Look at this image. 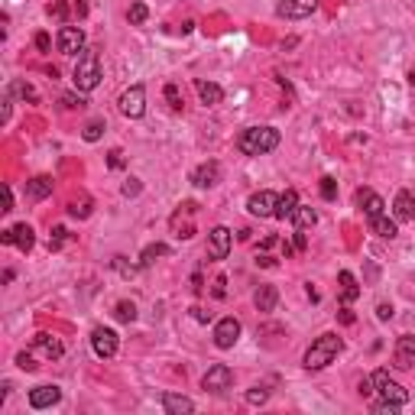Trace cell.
Wrapping results in <instances>:
<instances>
[{"instance_id":"6da1fadb","label":"cell","mask_w":415,"mask_h":415,"mask_svg":"<svg viewBox=\"0 0 415 415\" xmlns=\"http://www.w3.org/2000/svg\"><path fill=\"white\" fill-rule=\"evenodd\" d=\"M279 146V130L276 127H247L237 137V149L244 156H267Z\"/></svg>"},{"instance_id":"7a4b0ae2","label":"cell","mask_w":415,"mask_h":415,"mask_svg":"<svg viewBox=\"0 0 415 415\" xmlns=\"http://www.w3.org/2000/svg\"><path fill=\"white\" fill-rule=\"evenodd\" d=\"M344 351V341L338 334H321L318 341H311V347L305 351L302 363H305V370H325L328 363H334V357Z\"/></svg>"},{"instance_id":"3957f363","label":"cell","mask_w":415,"mask_h":415,"mask_svg":"<svg viewBox=\"0 0 415 415\" xmlns=\"http://www.w3.org/2000/svg\"><path fill=\"white\" fill-rule=\"evenodd\" d=\"M101 78H104V72H101V55H97L95 49H85V52L78 55L75 72H72L75 88H78V91H95V88L101 85Z\"/></svg>"},{"instance_id":"277c9868","label":"cell","mask_w":415,"mask_h":415,"mask_svg":"<svg viewBox=\"0 0 415 415\" xmlns=\"http://www.w3.org/2000/svg\"><path fill=\"white\" fill-rule=\"evenodd\" d=\"M49 17L59 20L62 26H75L78 20L88 17V0H52L49 3Z\"/></svg>"},{"instance_id":"5b68a950","label":"cell","mask_w":415,"mask_h":415,"mask_svg":"<svg viewBox=\"0 0 415 415\" xmlns=\"http://www.w3.org/2000/svg\"><path fill=\"white\" fill-rule=\"evenodd\" d=\"M373 386H376V393L383 396L386 403H396V405H405V403H409V389H403V386L396 383V380H389V373H386V370H376V373H373Z\"/></svg>"},{"instance_id":"8992f818","label":"cell","mask_w":415,"mask_h":415,"mask_svg":"<svg viewBox=\"0 0 415 415\" xmlns=\"http://www.w3.org/2000/svg\"><path fill=\"white\" fill-rule=\"evenodd\" d=\"M117 104H120V114H124V117H130V120L143 117V110H146V88L143 85L127 88V91L120 95Z\"/></svg>"},{"instance_id":"52a82bcc","label":"cell","mask_w":415,"mask_h":415,"mask_svg":"<svg viewBox=\"0 0 415 415\" xmlns=\"http://www.w3.org/2000/svg\"><path fill=\"white\" fill-rule=\"evenodd\" d=\"M202 386L208 393H227V389L234 386V370H231L227 363H214L211 370L202 376Z\"/></svg>"},{"instance_id":"ba28073f","label":"cell","mask_w":415,"mask_h":415,"mask_svg":"<svg viewBox=\"0 0 415 415\" xmlns=\"http://www.w3.org/2000/svg\"><path fill=\"white\" fill-rule=\"evenodd\" d=\"M91 347H95V354L101 357V360H110V357L117 354V347H120L117 331H110V328H95V331H91Z\"/></svg>"},{"instance_id":"9c48e42d","label":"cell","mask_w":415,"mask_h":415,"mask_svg":"<svg viewBox=\"0 0 415 415\" xmlns=\"http://www.w3.org/2000/svg\"><path fill=\"white\" fill-rule=\"evenodd\" d=\"M240 341V321L231 315V318H221L214 325V344L221 347V351H231L234 344Z\"/></svg>"},{"instance_id":"30bf717a","label":"cell","mask_w":415,"mask_h":415,"mask_svg":"<svg viewBox=\"0 0 415 415\" xmlns=\"http://www.w3.org/2000/svg\"><path fill=\"white\" fill-rule=\"evenodd\" d=\"M0 240H3L7 247H20L23 253H30L32 244H36V234H32L30 224L23 221V224H17V227H10V231H3V234H0Z\"/></svg>"},{"instance_id":"8fae6325","label":"cell","mask_w":415,"mask_h":415,"mask_svg":"<svg viewBox=\"0 0 415 415\" xmlns=\"http://www.w3.org/2000/svg\"><path fill=\"white\" fill-rule=\"evenodd\" d=\"M231 247H234V234L227 227H214L211 234H208V256L211 260H227Z\"/></svg>"},{"instance_id":"7c38bea8","label":"cell","mask_w":415,"mask_h":415,"mask_svg":"<svg viewBox=\"0 0 415 415\" xmlns=\"http://www.w3.org/2000/svg\"><path fill=\"white\" fill-rule=\"evenodd\" d=\"M318 10V0H282L276 7V13L282 20H305Z\"/></svg>"},{"instance_id":"4fadbf2b","label":"cell","mask_w":415,"mask_h":415,"mask_svg":"<svg viewBox=\"0 0 415 415\" xmlns=\"http://www.w3.org/2000/svg\"><path fill=\"white\" fill-rule=\"evenodd\" d=\"M55 43H59V52L62 55H78V52H85V32L78 30V26H62Z\"/></svg>"},{"instance_id":"5bb4252c","label":"cell","mask_w":415,"mask_h":415,"mask_svg":"<svg viewBox=\"0 0 415 415\" xmlns=\"http://www.w3.org/2000/svg\"><path fill=\"white\" fill-rule=\"evenodd\" d=\"M276 202H279V195H273V192H256V195H250V202H247V211L253 214V218H276Z\"/></svg>"},{"instance_id":"9a60e30c","label":"cell","mask_w":415,"mask_h":415,"mask_svg":"<svg viewBox=\"0 0 415 415\" xmlns=\"http://www.w3.org/2000/svg\"><path fill=\"white\" fill-rule=\"evenodd\" d=\"M221 182V162H202L198 169L192 172V185L195 189H214Z\"/></svg>"},{"instance_id":"2e32d148","label":"cell","mask_w":415,"mask_h":415,"mask_svg":"<svg viewBox=\"0 0 415 415\" xmlns=\"http://www.w3.org/2000/svg\"><path fill=\"white\" fill-rule=\"evenodd\" d=\"M59 403H62V389L59 386H36V389H30L32 409H52Z\"/></svg>"},{"instance_id":"e0dca14e","label":"cell","mask_w":415,"mask_h":415,"mask_svg":"<svg viewBox=\"0 0 415 415\" xmlns=\"http://www.w3.org/2000/svg\"><path fill=\"white\" fill-rule=\"evenodd\" d=\"M354 202H357V208H363V214L367 218H376V214H383V198L373 192V189H357V195H354Z\"/></svg>"},{"instance_id":"ac0fdd59","label":"cell","mask_w":415,"mask_h":415,"mask_svg":"<svg viewBox=\"0 0 415 415\" xmlns=\"http://www.w3.org/2000/svg\"><path fill=\"white\" fill-rule=\"evenodd\" d=\"M393 360L399 370H409L415 363V338L412 334H403L399 341H396V354H393Z\"/></svg>"},{"instance_id":"d6986e66","label":"cell","mask_w":415,"mask_h":415,"mask_svg":"<svg viewBox=\"0 0 415 415\" xmlns=\"http://www.w3.org/2000/svg\"><path fill=\"white\" fill-rule=\"evenodd\" d=\"M32 351H39L46 360H59L65 354V347H62V341H55L49 334H36V338H32Z\"/></svg>"},{"instance_id":"ffe728a7","label":"cell","mask_w":415,"mask_h":415,"mask_svg":"<svg viewBox=\"0 0 415 415\" xmlns=\"http://www.w3.org/2000/svg\"><path fill=\"white\" fill-rule=\"evenodd\" d=\"M298 211V192L296 189H286V192L279 195V202H276V218L279 221H292Z\"/></svg>"},{"instance_id":"44dd1931","label":"cell","mask_w":415,"mask_h":415,"mask_svg":"<svg viewBox=\"0 0 415 415\" xmlns=\"http://www.w3.org/2000/svg\"><path fill=\"white\" fill-rule=\"evenodd\" d=\"M162 409L169 415H192L195 412V403L189 396H175V393H166L162 396Z\"/></svg>"},{"instance_id":"7402d4cb","label":"cell","mask_w":415,"mask_h":415,"mask_svg":"<svg viewBox=\"0 0 415 415\" xmlns=\"http://www.w3.org/2000/svg\"><path fill=\"white\" fill-rule=\"evenodd\" d=\"M49 195H52V179L49 175H36V179L26 182V198L30 202H43Z\"/></svg>"},{"instance_id":"603a6c76","label":"cell","mask_w":415,"mask_h":415,"mask_svg":"<svg viewBox=\"0 0 415 415\" xmlns=\"http://www.w3.org/2000/svg\"><path fill=\"white\" fill-rule=\"evenodd\" d=\"M195 88H198V97H202L204 107H214V104H221V101H224L221 85H214V81H204V78H198V81H195Z\"/></svg>"},{"instance_id":"cb8c5ba5","label":"cell","mask_w":415,"mask_h":415,"mask_svg":"<svg viewBox=\"0 0 415 415\" xmlns=\"http://www.w3.org/2000/svg\"><path fill=\"white\" fill-rule=\"evenodd\" d=\"M393 211H396V221H412L415 218V195L412 192H399L393 202Z\"/></svg>"},{"instance_id":"d4e9b609","label":"cell","mask_w":415,"mask_h":415,"mask_svg":"<svg viewBox=\"0 0 415 415\" xmlns=\"http://www.w3.org/2000/svg\"><path fill=\"white\" fill-rule=\"evenodd\" d=\"M253 302H256V309L260 311H273L276 309V302H279L276 286H260L256 289V296H253Z\"/></svg>"},{"instance_id":"484cf974","label":"cell","mask_w":415,"mask_h":415,"mask_svg":"<svg viewBox=\"0 0 415 415\" xmlns=\"http://www.w3.org/2000/svg\"><path fill=\"white\" fill-rule=\"evenodd\" d=\"M370 227L376 237H386V240H393L396 234H399V227H396V221H389L386 214H376V218H370Z\"/></svg>"},{"instance_id":"4316f807","label":"cell","mask_w":415,"mask_h":415,"mask_svg":"<svg viewBox=\"0 0 415 415\" xmlns=\"http://www.w3.org/2000/svg\"><path fill=\"white\" fill-rule=\"evenodd\" d=\"M338 282H341V298H344V302H354V298L360 296V286H357L354 273H347V269H344L341 276H338Z\"/></svg>"},{"instance_id":"83f0119b","label":"cell","mask_w":415,"mask_h":415,"mask_svg":"<svg viewBox=\"0 0 415 415\" xmlns=\"http://www.w3.org/2000/svg\"><path fill=\"white\" fill-rule=\"evenodd\" d=\"M156 256H169V247L166 244H149L146 250H143V256H139V267H153Z\"/></svg>"},{"instance_id":"f1b7e54d","label":"cell","mask_w":415,"mask_h":415,"mask_svg":"<svg viewBox=\"0 0 415 415\" xmlns=\"http://www.w3.org/2000/svg\"><path fill=\"white\" fill-rule=\"evenodd\" d=\"M292 221H296L298 227L305 231V227H315V224H318V214L311 211V208H305V204H298V211H296V218H292Z\"/></svg>"},{"instance_id":"f546056e","label":"cell","mask_w":415,"mask_h":415,"mask_svg":"<svg viewBox=\"0 0 415 415\" xmlns=\"http://www.w3.org/2000/svg\"><path fill=\"white\" fill-rule=\"evenodd\" d=\"M68 214H72V218H88V214H91V198H85V195L75 198V202L68 204Z\"/></svg>"},{"instance_id":"4dcf8cb0","label":"cell","mask_w":415,"mask_h":415,"mask_svg":"<svg viewBox=\"0 0 415 415\" xmlns=\"http://www.w3.org/2000/svg\"><path fill=\"white\" fill-rule=\"evenodd\" d=\"M146 17H149V10H146V3H133V7H130L127 10V20L133 23V26H139V23H146Z\"/></svg>"},{"instance_id":"1f68e13d","label":"cell","mask_w":415,"mask_h":415,"mask_svg":"<svg viewBox=\"0 0 415 415\" xmlns=\"http://www.w3.org/2000/svg\"><path fill=\"white\" fill-rule=\"evenodd\" d=\"M114 315H117V321H133L137 318V305H133V302H117Z\"/></svg>"},{"instance_id":"d6a6232c","label":"cell","mask_w":415,"mask_h":415,"mask_svg":"<svg viewBox=\"0 0 415 415\" xmlns=\"http://www.w3.org/2000/svg\"><path fill=\"white\" fill-rule=\"evenodd\" d=\"M101 133H104V120H91V124L85 127V133H81V137H85L88 143H97V139H101Z\"/></svg>"},{"instance_id":"836d02e7","label":"cell","mask_w":415,"mask_h":415,"mask_svg":"<svg viewBox=\"0 0 415 415\" xmlns=\"http://www.w3.org/2000/svg\"><path fill=\"white\" fill-rule=\"evenodd\" d=\"M321 198H325V202H334V198H338V182L331 179V175L321 179Z\"/></svg>"},{"instance_id":"e575fe53","label":"cell","mask_w":415,"mask_h":415,"mask_svg":"<svg viewBox=\"0 0 415 415\" xmlns=\"http://www.w3.org/2000/svg\"><path fill=\"white\" fill-rule=\"evenodd\" d=\"M267 399H269V389H267V386H253V389L247 393V403H250V405H263Z\"/></svg>"},{"instance_id":"d590c367","label":"cell","mask_w":415,"mask_h":415,"mask_svg":"<svg viewBox=\"0 0 415 415\" xmlns=\"http://www.w3.org/2000/svg\"><path fill=\"white\" fill-rule=\"evenodd\" d=\"M65 240H68V231H65V227H52V237H49V250H62Z\"/></svg>"},{"instance_id":"8d00e7d4","label":"cell","mask_w":415,"mask_h":415,"mask_svg":"<svg viewBox=\"0 0 415 415\" xmlns=\"http://www.w3.org/2000/svg\"><path fill=\"white\" fill-rule=\"evenodd\" d=\"M10 91H13V95H20L23 101H36V91H32V88L26 85V81H13Z\"/></svg>"},{"instance_id":"74e56055","label":"cell","mask_w":415,"mask_h":415,"mask_svg":"<svg viewBox=\"0 0 415 415\" xmlns=\"http://www.w3.org/2000/svg\"><path fill=\"white\" fill-rule=\"evenodd\" d=\"M399 409H403V405L386 403V399H380V403L373 405V412H376V415H396V412H399Z\"/></svg>"},{"instance_id":"f35d334b","label":"cell","mask_w":415,"mask_h":415,"mask_svg":"<svg viewBox=\"0 0 415 415\" xmlns=\"http://www.w3.org/2000/svg\"><path fill=\"white\" fill-rule=\"evenodd\" d=\"M166 101L172 104V110H182V95L175 85H166Z\"/></svg>"},{"instance_id":"ab89813d","label":"cell","mask_w":415,"mask_h":415,"mask_svg":"<svg viewBox=\"0 0 415 415\" xmlns=\"http://www.w3.org/2000/svg\"><path fill=\"white\" fill-rule=\"evenodd\" d=\"M62 107L65 110H75V107L81 110V107H85V97L81 95H62Z\"/></svg>"},{"instance_id":"60d3db41","label":"cell","mask_w":415,"mask_h":415,"mask_svg":"<svg viewBox=\"0 0 415 415\" xmlns=\"http://www.w3.org/2000/svg\"><path fill=\"white\" fill-rule=\"evenodd\" d=\"M17 367H20V370H26V373H32L39 363L32 360V354H17Z\"/></svg>"},{"instance_id":"b9f144b4","label":"cell","mask_w":415,"mask_h":415,"mask_svg":"<svg viewBox=\"0 0 415 415\" xmlns=\"http://www.w3.org/2000/svg\"><path fill=\"white\" fill-rule=\"evenodd\" d=\"M36 49H39V52H49V49H52V39H49V32H39V36H36Z\"/></svg>"},{"instance_id":"7bdbcfd3","label":"cell","mask_w":415,"mask_h":415,"mask_svg":"<svg viewBox=\"0 0 415 415\" xmlns=\"http://www.w3.org/2000/svg\"><path fill=\"white\" fill-rule=\"evenodd\" d=\"M376 318H380V321H389V318H393V305L380 302V305H376Z\"/></svg>"},{"instance_id":"ee69618b","label":"cell","mask_w":415,"mask_h":415,"mask_svg":"<svg viewBox=\"0 0 415 415\" xmlns=\"http://www.w3.org/2000/svg\"><path fill=\"white\" fill-rule=\"evenodd\" d=\"M124 195H127V198L139 195V179H127V182H124Z\"/></svg>"},{"instance_id":"f6af8a7d","label":"cell","mask_w":415,"mask_h":415,"mask_svg":"<svg viewBox=\"0 0 415 415\" xmlns=\"http://www.w3.org/2000/svg\"><path fill=\"white\" fill-rule=\"evenodd\" d=\"M224 286H227V279H224V276L214 279V298H224V296H227V289H224Z\"/></svg>"},{"instance_id":"bcb514c9","label":"cell","mask_w":415,"mask_h":415,"mask_svg":"<svg viewBox=\"0 0 415 415\" xmlns=\"http://www.w3.org/2000/svg\"><path fill=\"white\" fill-rule=\"evenodd\" d=\"M0 211H13V192H10V185H3V208Z\"/></svg>"},{"instance_id":"7dc6e473","label":"cell","mask_w":415,"mask_h":415,"mask_svg":"<svg viewBox=\"0 0 415 415\" xmlns=\"http://www.w3.org/2000/svg\"><path fill=\"white\" fill-rule=\"evenodd\" d=\"M0 120H3V124L10 120V91H7V97H3V110H0Z\"/></svg>"},{"instance_id":"c3c4849f","label":"cell","mask_w":415,"mask_h":415,"mask_svg":"<svg viewBox=\"0 0 415 415\" xmlns=\"http://www.w3.org/2000/svg\"><path fill=\"white\" fill-rule=\"evenodd\" d=\"M110 166H114V169H120V166H124V153H120V149H114V153H110Z\"/></svg>"},{"instance_id":"681fc988","label":"cell","mask_w":415,"mask_h":415,"mask_svg":"<svg viewBox=\"0 0 415 415\" xmlns=\"http://www.w3.org/2000/svg\"><path fill=\"white\" fill-rule=\"evenodd\" d=\"M373 393V376L370 380H360V396H370Z\"/></svg>"},{"instance_id":"f907efd6","label":"cell","mask_w":415,"mask_h":415,"mask_svg":"<svg viewBox=\"0 0 415 415\" xmlns=\"http://www.w3.org/2000/svg\"><path fill=\"white\" fill-rule=\"evenodd\" d=\"M296 250H305V231L302 227L296 231Z\"/></svg>"},{"instance_id":"816d5d0a","label":"cell","mask_w":415,"mask_h":415,"mask_svg":"<svg viewBox=\"0 0 415 415\" xmlns=\"http://www.w3.org/2000/svg\"><path fill=\"white\" fill-rule=\"evenodd\" d=\"M195 311V318L198 321H211V311H204V309H192Z\"/></svg>"},{"instance_id":"f5cc1de1","label":"cell","mask_w":415,"mask_h":415,"mask_svg":"<svg viewBox=\"0 0 415 415\" xmlns=\"http://www.w3.org/2000/svg\"><path fill=\"white\" fill-rule=\"evenodd\" d=\"M409 81H412V85H415V68H412V72H409Z\"/></svg>"}]
</instances>
